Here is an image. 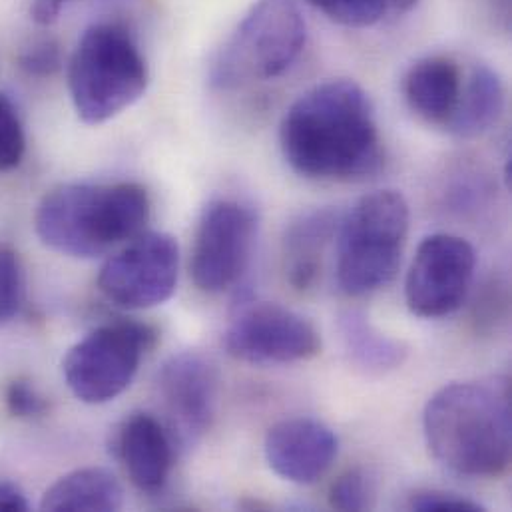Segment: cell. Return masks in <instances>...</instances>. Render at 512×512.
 I'll return each mask as SVG.
<instances>
[{
  "instance_id": "obj_1",
  "label": "cell",
  "mask_w": 512,
  "mask_h": 512,
  "mask_svg": "<svg viewBox=\"0 0 512 512\" xmlns=\"http://www.w3.org/2000/svg\"><path fill=\"white\" fill-rule=\"evenodd\" d=\"M279 148L295 174L319 182H361L383 166L371 98L347 78L321 82L287 108Z\"/></svg>"
},
{
  "instance_id": "obj_2",
  "label": "cell",
  "mask_w": 512,
  "mask_h": 512,
  "mask_svg": "<svg viewBox=\"0 0 512 512\" xmlns=\"http://www.w3.org/2000/svg\"><path fill=\"white\" fill-rule=\"evenodd\" d=\"M423 429L433 457L469 479H499L511 465V383H451L427 403Z\"/></svg>"
},
{
  "instance_id": "obj_3",
  "label": "cell",
  "mask_w": 512,
  "mask_h": 512,
  "mask_svg": "<svg viewBox=\"0 0 512 512\" xmlns=\"http://www.w3.org/2000/svg\"><path fill=\"white\" fill-rule=\"evenodd\" d=\"M150 214V196L140 184H64L42 198L34 228L50 250L92 259L140 236Z\"/></svg>"
},
{
  "instance_id": "obj_4",
  "label": "cell",
  "mask_w": 512,
  "mask_h": 512,
  "mask_svg": "<svg viewBox=\"0 0 512 512\" xmlns=\"http://www.w3.org/2000/svg\"><path fill=\"white\" fill-rule=\"evenodd\" d=\"M148 82V62L124 26L100 22L78 40L68 86L82 122L98 126L112 120L144 96Z\"/></svg>"
},
{
  "instance_id": "obj_5",
  "label": "cell",
  "mask_w": 512,
  "mask_h": 512,
  "mask_svg": "<svg viewBox=\"0 0 512 512\" xmlns=\"http://www.w3.org/2000/svg\"><path fill=\"white\" fill-rule=\"evenodd\" d=\"M409 234V204L395 190L363 196L337 228V283L349 297L371 295L393 281Z\"/></svg>"
},
{
  "instance_id": "obj_6",
  "label": "cell",
  "mask_w": 512,
  "mask_h": 512,
  "mask_svg": "<svg viewBox=\"0 0 512 512\" xmlns=\"http://www.w3.org/2000/svg\"><path fill=\"white\" fill-rule=\"evenodd\" d=\"M307 38L295 0H257L210 66V84L238 90L281 76L299 58Z\"/></svg>"
},
{
  "instance_id": "obj_7",
  "label": "cell",
  "mask_w": 512,
  "mask_h": 512,
  "mask_svg": "<svg viewBox=\"0 0 512 512\" xmlns=\"http://www.w3.org/2000/svg\"><path fill=\"white\" fill-rule=\"evenodd\" d=\"M156 337L150 325L138 321H116L94 329L68 351L62 363L66 385L82 403L114 401L134 381Z\"/></svg>"
},
{
  "instance_id": "obj_8",
  "label": "cell",
  "mask_w": 512,
  "mask_h": 512,
  "mask_svg": "<svg viewBox=\"0 0 512 512\" xmlns=\"http://www.w3.org/2000/svg\"><path fill=\"white\" fill-rule=\"evenodd\" d=\"M178 273L176 238L164 232H142L102 265L98 289L118 307L150 309L174 295Z\"/></svg>"
},
{
  "instance_id": "obj_9",
  "label": "cell",
  "mask_w": 512,
  "mask_h": 512,
  "mask_svg": "<svg viewBox=\"0 0 512 512\" xmlns=\"http://www.w3.org/2000/svg\"><path fill=\"white\" fill-rule=\"evenodd\" d=\"M226 349L246 363H295L317 357L321 337L313 323L279 303L248 301L228 325Z\"/></svg>"
},
{
  "instance_id": "obj_10",
  "label": "cell",
  "mask_w": 512,
  "mask_h": 512,
  "mask_svg": "<svg viewBox=\"0 0 512 512\" xmlns=\"http://www.w3.org/2000/svg\"><path fill=\"white\" fill-rule=\"evenodd\" d=\"M477 267L475 248L451 234L421 242L405 279V301L411 313L439 319L455 313L467 299Z\"/></svg>"
},
{
  "instance_id": "obj_11",
  "label": "cell",
  "mask_w": 512,
  "mask_h": 512,
  "mask_svg": "<svg viewBox=\"0 0 512 512\" xmlns=\"http://www.w3.org/2000/svg\"><path fill=\"white\" fill-rule=\"evenodd\" d=\"M158 393L166 415L164 425L176 449H190L214 425L220 397L218 367L198 351H182L162 365Z\"/></svg>"
},
{
  "instance_id": "obj_12",
  "label": "cell",
  "mask_w": 512,
  "mask_h": 512,
  "mask_svg": "<svg viewBox=\"0 0 512 512\" xmlns=\"http://www.w3.org/2000/svg\"><path fill=\"white\" fill-rule=\"evenodd\" d=\"M254 212L234 200L210 204L198 224L192 277L206 293L230 289L246 271L256 242Z\"/></svg>"
},
{
  "instance_id": "obj_13",
  "label": "cell",
  "mask_w": 512,
  "mask_h": 512,
  "mask_svg": "<svg viewBox=\"0 0 512 512\" xmlns=\"http://www.w3.org/2000/svg\"><path fill=\"white\" fill-rule=\"evenodd\" d=\"M337 451V435L309 417L279 421L265 437V459L271 471L295 485L319 481L331 469Z\"/></svg>"
},
{
  "instance_id": "obj_14",
  "label": "cell",
  "mask_w": 512,
  "mask_h": 512,
  "mask_svg": "<svg viewBox=\"0 0 512 512\" xmlns=\"http://www.w3.org/2000/svg\"><path fill=\"white\" fill-rule=\"evenodd\" d=\"M114 453L128 479L142 493H160L178 453L166 425L150 413H132L114 437Z\"/></svg>"
},
{
  "instance_id": "obj_15",
  "label": "cell",
  "mask_w": 512,
  "mask_h": 512,
  "mask_svg": "<svg viewBox=\"0 0 512 512\" xmlns=\"http://www.w3.org/2000/svg\"><path fill=\"white\" fill-rule=\"evenodd\" d=\"M463 88L459 64L447 56L417 60L405 76V98L411 110L429 124L447 126Z\"/></svg>"
},
{
  "instance_id": "obj_16",
  "label": "cell",
  "mask_w": 512,
  "mask_h": 512,
  "mask_svg": "<svg viewBox=\"0 0 512 512\" xmlns=\"http://www.w3.org/2000/svg\"><path fill=\"white\" fill-rule=\"evenodd\" d=\"M339 216L333 210H313L301 214L285 232L283 269L289 285L307 291L317 283L323 254L339 228Z\"/></svg>"
},
{
  "instance_id": "obj_17",
  "label": "cell",
  "mask_w": 512,
  "mask_h": 512,
  "mask_svg": "<svg viewBox=\"0 0 512 512\" xmlns=\"http://www.w3.org/2000/svg\"><path fill=\"white\" fill-rule=\"evenodd\" d=\"M124 505V489L106 469H78L60 477L42 497L40 509L52 512H110Z\"/></svg>"
},
{
  "instance_id": "obj_18",
  "label": "cell",
  "mask_w": 512,
  "mask_h": 512,
  "mask_svg": "<svg viewBox=\"0 0 512 512\" xmlns=\"http://www.w3.org/2000/svg\"><path fill=\"white\" fill-rule=\"evenodd\" d=\"M505 110V88L499 74L487 64H477L463 80L457 108L445 126L459 138H477L491 130Z\"/></svg>"
},
{
  "instance_id": "obj_19",
  "label": "cell",
  "mask_w": 512,
  "mask_h": 512,
  "mask_svg": "<svg viewBox=\"0 0 512 512\" xmlns=\"http://www.w3.org/2000/svg\"><path fill=\"white\" fill-rule=\"evenodd\" d=\"M339 331L353 361L367 371H393L407 359V345L379 331L359 311L343 313L339 317Z\"/></svg>"
},
{
  "instance_id": "obj_20",
  "label": "cell",
  "mask_w": 512,
  "mask_h": 512,
  "mask_svg": "<svg viewBox=\"0 0 512 512\" xmlns=\"http://www.w3.org/2000/svg\"><path fill=\"white\" fill-rule=\"evenodd\" d=\"M313 8L323 12L329 20L349 26L367 28L389 14L387 0H307Z\"/></svg>"
},
{
  "instance_id": "obj_21",
  "label": "cell",
  "mask_w": 512,
  "mask_h": 512,
  "mask_svg": "<svg viewBox=\"0 0 512 512\" xmlns=\"http://www.w3.org/2000/svg\"><path fill=\"white\" fill-rule=\"evenodd\" d=\"M373 485L363 469H349L329 487V505L335 511L359 512L373 507Z\"/></svg>"
},
{
  "instance_id": "obj_22",
  "label": "cell",
  "mask_w": 512,
  "mask_h": 512,
  "mask_svg": "<svg viewBox=\"0 0 512 512\" xmlns=\"http://www.w3.org/2000/svg\"><path fill=\"white\" fill-rule=\"evenodd\" d=\"M26 150L24 130L14 104L0 94V172L20 166Z\"/></svg>"
},
{
  "instance_id": "obj_23",
  "label": "cell",
  "mask_w": 512,
  "mask_h": 512,
  "mask_svg": "<svg viewBox=\"0 0 512 512\" xmlns=\"http://www.w3.org/2000/svg\"><path fill=\"white\" fill-rule=\"evenodd\" d=\"M22 265L10 246H0V325L8 323L22 301Z\"/></svg>"
},
{
  "instance_id": "obj_24",
  "label": "cell",
  "mask_w": 512,
  "mask_h": 512,
  "mask_svg": "<svg viewBox=\"0 0 512 512\" xmlns=\"http://www.w3.org/2000/svg\"><path fill=\"white\" fill-rule=\"evenodd\" d=\"M18 66L34 78H46L62 68V48L56 38L42 36L26 44L18 56Z\"/></svg>"
},
{
  "instance_id": "obj_25",
  "label": "cell",
  "mask_w": 512,
  "mask_h": 512,
  "mask_svg": "<svg viewBox=\"0 0 512 512\" xmlns=\"http://www.w3.org/2000/svg\"><path fill=\"white\" fill-rule=\"evenodd\" d=\"M509 307V295H507V285L499 281H491L485 285L483 293L479 295L475 303V325L479 331H493L499 321L505 319Z\"/></svg>"
},
{
  "instance_id": "obj_26",
  "label": "cell",
  "mask_w": 512,
  "mask_h": 512,
  "mask_svg": "<svg viewBox=\"0 0 512 512\" xmlns=\"http://www.w3.org/2000/svg\"><path fill=\"white\" fill-rule=\"evenodd\" d=\"M6 409L16 419H36L46 413V399L28 379H16L6 389Z\"/></svg>"
},
{
  "instance_id": "obj_27",
  "label": "cell",
  "mask_w": 512,
  "mask_h": 512,
  "mask_svg": "<svg viewBox=\"0 0 512 512\" xmlns=\"http://www.w3.org/2000/svg\"><path fill=\"white\" fill-rule=\"evenodd\" d=\"M409 509L417 512H477L485 511L481 505L447 491L427 489L417 491L409 499Z\"/></svg>"
},
{
  "instance_id": "obj_28",
  "label": "cell",
  "mask_w": 512,
  "mask_h": 512,
  "mask_svg": "<svg viewBox=\"0 0 512 512\" xmlns=\"http://www.w3.org/2000/svg\"><path fill=\"white\" fill-rule=\"evenodd\" d=\"M28 499L24 491L10 481H0V511H28Z\"/></svg>"
},
{
  "instance_id": "obj_29",
  "label": "cell",
  "mask_w": 512,
  "mask_h": 512,
  "mask_svg": "<svg viewBox=\"0 0 512 512\" xmlns=\"http://www.w3.org/2000/svg\"><path fill=\"white\" fill-rule=\"evenodd\" d=\"M62 2L60 0H32L30 6V16L36 24L40 26H50L58 20L60 10H62Z\"/></svg>"
},
{
  "instance_id": "obj_30",
  "label": "cell",
  "mask_w": 512,
  "mask_h": 512,
  "mask_svg": "<svg viewBox=\"0 0 512 512\" xmlns=\"http://www.w3.org/2000/svg\"><path fill=\"white\" fill-rule=\"evenodd\" d=\"M60 2H62V4H64V2H68V0H60Z\"/></svg>"
}]
</instances>
